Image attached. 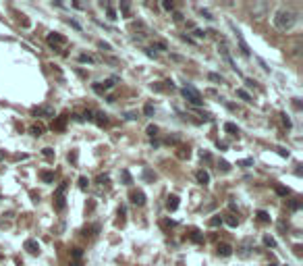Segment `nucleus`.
<instances>
[{
  "label": "nucleus",
  "instance_id": "obj_30",
  "mask_svg": "<svg viewBox=\"0 0 303 266\" xmlns=\"http://www.w3.org/2000/svg\"><path fill=\"white\" fill-rule=\"evenodd\" d=\"M301 208V202L297 200H289V210H299Z\"/></svg>",
  "mask_w": 303,
  "mask_h": 266
},
{
  "label": "nucleus",
  "instance_id": "obj_15",
  "mask_svg": "<svg viewBox=\"0 0 303 266\" xmlns=\"http://www.w3.org/2000/svg\"><path fill=\"white\" fill-rule=\"evenodd\" d=\"M40 179L44 183H52L54 181V173H52V171H40Z\"/></svg>",
  "mask_w": 303,
  "mask_h": 266
},
{
  "label": "nucleus",
  "instance_id": "obj_55",
  "mask_svg": "<svg viewBox=\"0 0 303 266\" xmlns=\"http://www.w3.org/2000/svg\"><path fill=\"white\" fill-rule=\"evenodd\" d=\"M71 266H81V262H79V260H77V262H73Z\"/></svg>",
  "mask_w": 303,
  "mask_h": 266
},
{
  "label": "nucleus",
  "instance_id": "obj_47",
  "mask_svg": "<svg viewBox=\"0 0 303 266\" xmlns=\"http://www.w3.org/2000/svg\"><path fill=\"white\" fill-rule=\"evenodd\" d=\"M199 13H201V15H204V17H206V19H214V17H212V15H210L208 11H204V9H199Z\"/></svg>",
  "mask_w": 303,
  "mask_h": 266
},
{
  "label": "nucleus",
  "instance_id": "obj_36",
  "mask_svg": "<svg viewBox=\"0 0 303 266\" xmlns=\"http://www.w3.org/2000/svg\"><path fill=\"white\" fill-rule=\"evenodd\" d=\"M71 254H73V258H75V260H79V258L83 256V249H81V247H75Z\"/></svg>",
  "mask_w": 303,
  "mask_h": 266
},
{
  "label": "nucleus",
  "instance_id": "obj_11",
  "mask_svg": "<svg viewBox=\"0 0 303 266\" xmlns=\"http://www.w3.org/2000/svg\"><path fill=\"white\" fill-rule=\"evenodd\" d=\"M218 256H222V258H229V256H232V247L229 246V244H218Z\"/></svg>",
  "mask_w": 303,
  "mask_h": 266
},
{
  "label": "nucleus",
  "instance_id": "obj_25",
  "mask_svg": "<svg viewBox=\"0 0 303 266\" xmlns=\"http://www.w3.org/2000/svg\"><path fill=\"white\" fill-rule=\"evenodd\" d=\"M123 181H125V185H131V183H133V179H131V175H129V171H123Z\"/></svg>",
  "mask_w": 303,
  "mask_h": 266
},
{
  "label": "nucleus",
  "instance_id": "obj_22",
  "mask_svg": "<svg viewBox=\"0 0 303 266\" xmlns=\"http://www.w3.org/2000/svg\"><path fill=\"white\" fill-rule=\"evenodd\" d=\"M224 221H227L231 227H237V225H239V218H237L235 214H227V218H224Z\"/></svg>",
  "mask_w": 303,
  "mask_h": 266
},
{
  "label": "nucleus",
  "instance_id": "obj_10",
  "mask_svg": "<svg viewBox=\"0 0 303 266\" xmlns=\"http://www.w3.org/2000/svg\"><path fill=\"white\" fill-rule=\"evenodd\" d=\"M166 208L170 210V212H175V210L178 208V195H168V198H166Z\"/></svg>",
  "mask_w": 303,
  "mask_h": 266
},
{
  "label": "nucleus",
  "instance_id": "obj_19",
  "mask_svg": "<svg viewBox=\"0 0 303 266\" xmlns=\"http://www.w3.org/2000/svg\"><path fill=\"white\" fill-rule=\"evenodd\" d=\"M250 244H251V239H245V241H243V246H241V252H239V254L243 256V258H245V256H250Z\"/></svg>",
  "mask_w": 303,
  "mask_h": 266
},
{
  "label": "nucleus",
  "instance_id": "obj_32",
  "mask_svg": "<svg viewBox=\"0 0 303 266\" xmlns=\"http://www.w3.org/2000/svg\"><path fill=\"white\" fill-rule=\"evenodd\" d=\"M147 135H150V137L158 135V127H156V125H150V127H147Z\"/></svg>",
  "mask_w": 303,
  "mask_h": 266
},
{
  "label": "nucleus",
  "instance_id": "obj_34",
  "mask_svg": "<svg viewBox=\"0 0 303 266\" xmlns=\"http://www.w3.org/2000/svg\"><path fill=\"white\" fill-rule=\"evenodd\" d=\"M143 114H145V116H152V114H154V106H152V104H145V106H143Z\"/></svg>",
  "mask_w": 303,
  "mask_h": 266
},
{
  "label": "nucleus",
  "instance_id": "obj_56",
  "mask_svg": "<svg viewBox=\"0 0 303 266\" xmlns=\"http://www.w3.org/2000/svg\"><path fill=\"white\" fill-rule=\"evenodd\" d=\"M268 266H278V264H276V262H270V264H268Z\"/></svg>",
  "mask_w": 303,
  "mask_h": 266
},
{
  "label": "nucleus",
  "instance_id": "obj_45",
  "mask_svg": "<svg viewBox=\"0 0 303 266\" xmlns=\"http://www.w3.org/2000/svg\"><path fill=\"white\" fill-rule=\"evenodd\" d=\"M276 152L281 154V156H285V158H289V152H286V150H283V148H276Z\"/></svg>",
  "mask_w": 303,
  "mask_h": 266
},
{
  "label": "nucleus",
  "instance_id": "obj_26",
  "mask_svg": "<svg viewBox=\"0 0 303 266\" xmlns=\"http://www.w3.org/2000/svg\"><path fill=\"white\" fill-rule=\"evenodd\" d=\"M218 167H220L222 173H229V171H231V164H229L227 160H220V162H218Z\"/></svg>",
  "mask_w": 303,
  "mask_h": 266
},
{
  "label": "nucleus",
  "instance_id": "obj_41",
  "mask_svg": "<svg viewBox=\"0 0 303 266\" xmlns=\"http://www.w3.org/2000/svg\"><path fill=\"white\" fill-rule=\"evenodd\" d=\"M83 119H85V121H94V113H91V111H85Z\"/></svg>",
  "mask_w": 303,
  "mask_h": 266
},
{
  "label": "nucleus",
  "instance_id": "obj_52",
  "mask_svg": "<svg viewBox=\"0 0 303 266\" xmlns=\"http://www.w3.org/2000/svg\"><path fill=\"white\" fill-rule=\"evenodd\" d=\"M121 9L125 11V13H129V4H127V2H121Z\"/></svg>",
  "mask_w": 303,
  "mask_h": 266
},
{
  "label": "nucleus",
  "instance_id": "obj_18",
  "mask_svg": "<svg viewBox=\"0 0 303 266\" xmlns=\"http://www.w3.org/2000/svg\"><path fill=\"white\" fill-rule=\"evenodd\" d=\"M94 121L100 125V127H104V125H108V116H106L104 113H98V114L94 116Z\"/></svg>",
  "mask_w": 303,
  "mask_h": 266
},
{
  "label": "nucleus",
  "instance_id": "obj_39",
  "mask_svg": "<svg viewBox=\"0 0 303 266\" xmlns=\"http://www.w3.org/2000/svg\"><path fill=\"white\" fill-rule=\"evenodd\" d=\"M162 9H166V11H173V9H175V2H168V0H164V2H162Z\"/></svg>",
  "mask_w": 303,
  "mask_h": 266
},
{
  "label": "nucleus",
  "instance_id": "obj_38",
  "mask_svg": "<svg viewBox=\"0 0 303 266\" xmlns=\"http://www.w3.org/2000/svg\"><path fill=\"white\" fill-rule=\"evenodd\" d=\"M42 154L46 156V158H54V150H52V148H44Z\"/></svg>",
  "mask_w": 303,
  "mask_h": 266
},
{
  "label": "nucleus",
  "instance_id": "obj_37",
  "mask_svg": "<svg viewBox=\"0 0 303 266\" xmlns=\"http://www.w3.org/2000/svg\"><path fill=\"white\" fill-rule=\"evenodd\" d=\"M79 62H94V58L89 54H79Z\"/></svg>",
  "mask_w": 303,
  "mask_h": 266
},
{
  "label": "nucleus",
  "instance_id": "obj_2",
  "mask_svg": "<svg viewBox=\"0 0 303 266\" xmlns=\"http://www.w3.org/2000/svg\"><path fill=\"white\" fill-rule=\"evenodd\" d=\"M67 190H69V183H60L58 190L54 191V208H56L58 212H60V210H65V206H67V200H65Z\"/></svg>",
  "mask_w": 303,
  "mask_h": 266
},
{
  "label": "nucleus",
  "instance_id": "obj_16",
  "mask_svg": "<svg viewBox=\"0 0 303 266\" xmlns=\"http://www.w3.org/2000/svg\"><path fill=\"white\" fill-rule=\"evenodd\" d=\"M224 131L231 133V135H239V133H241L235 123H224Z\"/></svg>",
  "mask_w": 303,
  "mask_h": 266
},
{
  "label": "nucleus",
  "instance_id": "obj_24",
  "mask_svg": "<svg viewBox=\"0 0 303 266\" xmlns=\"http://www.w3.org/2000/svg\"><path fill=\"white\" fill-rule=\"evenodd\" d=\"M106 13H108V19H112V21H114V19H119V17H116V11L112 9L110 4H106Z\"/></svg>",
  "mask_w": 303,
  "mask_h": 266
},
{
  "label": "nucleus",
  "instance_id": "obj_17",
  "mask_svg": "<svg viewBox=\"0 0 303 266\" xmlns=\"http://www.w3.org/2000/svg\"><path fill=\"white\" fill-rule=\"evenodd\" d=\"M116 81H119L116 77H110V79H106L102 85H98V88H100V92H102V90H110V88H114V83H116Z\"/></svg>",
  "mask_w": 303,
  "mask_h": 266
},
{
  "label": "nucleus",
  "instance_id": "obj_40",
  "mask_svg": "<svg viewBox=\"0 0 303 266\" xmlns=\"http://www.w3.org/2000/svg\"><path fill=\"white\" fill-rule=\"evenodd\" d=\"M98 46H100L102 50H112V46L108 44V42H98Z\"/></svg>",
  "mask_w": 303,
  "mask_h": 266
},
{
  "label": "nucleus",
  "instance_id": "obj_27",
  "mask_svg": "<svg viewBox=\"0 0 303 266\" xmlns=\"http://www.w3.org/2000/svg\"><path fill=\"white\" fill-rule=\"evenodd\" d=\"M222 225V216H212L210 218V227H218Z\"/></svg>",
  "mask_w": 303,
  "mask_h": 266
},
{
  "label": "nucleus",
  "instance_id": "obj_8",
  "mask_svg": "<svg viewBox=\"0 0 303 266\" xmlns=\"http://www.w3.org/2000/svg\"><path fill=\"white\" fill-rule=\"evenodd\" d=\"M23 247H25L32 256H37V254H40V244H37L36 239H27V241H25V246H23Z\"/></svg>",
  "mask_w": 303,
  "mask_h": 266
},
{
  "label": "nucleus",
  "instance_id": "obj_51",
  "mask_svg": "<svg viewBox=\"0 0 303 266\" xmlns=\"http://www.w3.org/2000/svg\"><path fill=\"white\" fill-rule=\"evenodd\" d=\"M143 177H145V179H156V175H152L150 171H145V173H143Z\"/></svg>",
  "mask_w": 303,
  "mask_h": 266
},
{
  "label": "nucleus",
  "instance_id": "obj_42",
  "mask_svg": "<svg viewBox=\"0 0 303 266\" xmlns=\"http://www.w3.org/2000/svg\"><path fill=\"white\" fill-rule=\"evenodd\" d=\"M98 183H100V185H106V183H108V175H100V177H98Z\"/></svg>",
  "mask_w": 303,
  "mask_h": 266
},
{
  "label": "nucleus",
  "instance_id": "obj_28",
  "mask_svg": "<svg viewBox=\"0 0 303 266\" xmlns=\"http://www.w3.org/2000/svg\"><path fill=\"white\" fill-rule=\"evenodd\" d=\"M251 164H253V158H245V160H239L237 167H245L247 169V167H251Z\"/></svg>",
  "mask_w": 303,
  "mask_h": 266
},
{
  "label": "nucleus",
  "instance_id": "obj_21",
  "mask_svg": "<svg viewBox=\"0 0 303 266\" xmlns=\"http://www.w3.org/2000/svg\"><path fill=\"white\" fill-rule=\"evenodd\" d=\"M237 96H239L241 100H245V102H253L251 96H250V94H247L245 90H237Z\"/></svg>",
  "mask_w": 303,
  "mask_h": 266
},
{
  "label": "nucleus",
  "instance_id": "obj_35",
  "mask_svg": "<svg viewBox=\"0 0 303 266\" xmlns=\"http://www.w3.org/2000/svg\"><path fill=\"white\" fill-rule=\"evenodd\" d=\"M88 185H89L88 177H79V187H81V190H88Z\"/></svg>",
  "mask_w": 303,
  "mask_h": 266
},
{
  "label": "nucleus",
  "instance_id": "obj_49",
  "mask_svg": "<svg viewBox=\"0 0 303 266\" xmlns=\"http://www.w3.org/2000/svg\"><path fill=\"white\" fill-rule=\"evenodd\" d=\"M196 36H197V38H204L206 31H204V29H196Z\"/></svg>",
  "mask_w": 303,
  "mask_h": 266
},
{
  "label": "nucleus",
  "instance_id": "obj_43",
  "mask_svg": "<svg viewBox=\"0 0 303 266\" xmlns=\"http://www.w3.org/2000/svg\"><path fill=\"white\" fill-rule=\"evenodd\" d=\"M154 48H156V50H166V44L164 42H156V44H154Z\"/></svg>",
  "mask_w": 303,
  "mask_h": 266
},
{
  "label": "nucleus",
  "instance_id": "obj_48",
  "mask_svg": "<svg viewBox=\"0 0 303 266\" xmlns=\"http://www.w3.org/2000/svg\"><path fill=\"white\" fill-rule=\"evenodd\" d=\"M69 160H71V162H77V152H71V154H69Z\"/></svg>",
  "mask_w": 303,
  "mask_h": 266
},
{
  "label": "nucleus",
  "instance_id": "obj_54",
  "mask_svg": "<svg viewBox=\"0 0 303 266\" xmlns=\"http://www.w3.org/2000/svg\"><path fill=\"white\" fill-rule=\"evenodd\" d=\"M216 146H218V148H220V150H227V144H224V142H218V144H216Z\"/></svg>",
  "mask_w": 303,
  "mask_h": 266
},
{
  "label": "nucleus",
  "instance_id": "obj_14",
  "mask_svg": "<svg viewBox=\"0 0 303 266\" xmlns=\"http://www.w3.org/2000/svg\"><path fill=\"white\" fill-rule=\"evenodd\" d=\"M220 50V54H222V58L224 60H227L229 62V65H231V69H235V71H237V65H235V62H232V58H231V54H229V50L227 48H224V46H222V48H218Z\"/></svg>",
  "mask_w": 303,
  "mask_h": 266
},
{
  "label": "nucleus",
  "instance_id": "obj_31",
  "mask_svg": "<svg viewBox=\"0 0 303 266\" xmlns=\"http://www.w3.org/2000/svg\"><path fill=\"white\" fill-rule=\"evenodd\" d=\"M42 127H40V125H34V127H32V135H36V137H40L42 135Z\"/></svg>",
  "mask_w": 303,
  "mask_h": 266
},
{
  "label": "nucleus",
  "instance_id": "obj_12",
  "mask_svg": "<svg viewBox=\"0 0 303 266\" xmlns=\"http://www.w3.org/2000/svg\"><path fill=\"white\" fill-rule=\"evenodd\" d=\"M34 114L36 116H54V111H52V108L50 106H40V108H34Z\"/></svg>",
  "mask_w": 303,
  "mask_h": 266
},
{
  "label": "nucleus",
  "instance_id": "obj_4",
  "mask_svg": "<svg viewBox=\"0 0 303 266\" xmlns=\"http://www.w3.org/2000/svg\"><path fill=\"white\" fill-rule=\"evenodd\" d=\"M46 42H48L54 50H58V46H65L67 44V38L56 34V31H52V34H48V38H46Z\"/></svg>",
  "mask_w": 303,
  "mask_h": 266
},
{
  "label": "nucleus",
  "instance_id": "obj_20",
  "mask_svg": "<svg viewBox=\"0 0 303 266\" xmlns=\"http://www.w3.org/2000/svg\"><path fill=\"white\" fill-rule=\"evenodd\" d=\"M255 216H258L260 223H270V214L266 212V210H258V214H255Z\"/></svg>",
  "mask_w": 303,
  "mask_h": 266
},
{
  "label": "nucleus",
  "instance_id": "obj_3",
  "mask_svg": "<svg viewBox=\"0 0 303 266\" xmlns=\"http://www.w3.org/2000/svg\"><path fill=\"white\" fill-rule=\"evenodd\" d=\"M183 96L187 102H191L193 106H201L204 104V100H201V94L196 90V88H191V85H185L183 88Z\"/></svg>",
  "mask_w": 303,
  "mask_h": 266
},
{
  "label": "nucleus",
  "instance_id": "obj_50",
  "mask_svg": "<svg viewBox=\"0 0 303 266\" xmlns=\"http://www.w3.org/2000/svg\"><path fill=\"white\" fill-rule=\"evenodd\" d=\"M152 90H154V92H162V85H160V83H154Z\"/></svg>",
  "mask_w": 303,
  "mask_h": 266
},
{
  "label": "nucleus",
  "instance_id": "obj_33",
  "mask_svg": "<svg viewBox=\"0 0 303 266\" xmlns=\"http://www.w3.org/2000/svg\"><path fill=\"white\" fill-rule=\"evenodd\" d=\"M264 244H266L268 247H276V241H274V239H272L270 235H266V237H264Z\"/></svg>",
  "mask_w": 303,
  "mask_h": 266
},
{
  "label": "nucleus",
  "instance_id": "obj_6",
  "mask_svg": "<svg viewBox=\"0 0 303 266\" xmlns=\"http://www.w3.org/2000/svg\"><path fill=\"white\" fill-rule=\"evenodd\" d=\"M129 198H131V204H135V206H143L145 204V193L143 191H131V195H129Z\"/></svg>",
  "mask_w": 303,
  "mask_h": 266
},
{
  "label": "nucleus",
  "instance_id": "obj_1",
  "mask_svg": "<svg viewBox=\"0 0 303 266\" xmlns=\"http://www.w3.org/2000/svg\"><path fill=\"white\" fill-rule=\"evenodd\" d=\"M295 23H297V17H295V13H291V11H278L274 15V27L281 31L291 29Z\"/></svg>",
  "mask_w": 303,
  "mask_h": 266
},
{
  "label": "nucleus",
  "instance_id": "obj_57",
  "mask_svg": "<svg viewBox=\"0 0 303 266\" xmlns=\"http://www.w3.org/2000/svg\"><path fill=\"white\" fill-rule=\"evenodd\" d=\"M2 158H4V154H2V152H0V160H2Z\"/></svg>",
  "mask_w": 303,
  "mask_h": 266
},
{
  "label": "nucleus",
  "instance_id": "obj_53",
  "mask_svg": "<svg viewBox=\"0 0 303 266\" xmlns=\"http://www.w3.org/2000/svg\"><path fill=\"white\" fill-rule=\"evenodd\" d=\"M175 21H183V15L181 13H175Z\"/></svg>",
  "mask_w": 303,
  "mask_h": 266
},
{
  "label": "nucleus",
  "instance_id": "obj_46",
  "mask_svg": "<svg viewBox=\"0 0 303 266\" xmlns=\"http://www.w3.org/2000/svg\"><path fill=\"white\" fill-rule=\"evenodd\" d=\"M283 123L286 125V127H291V119H289V116H286V114H283Z\"/></svg>",
  "mask_w": 303,
  "mask_h": 266
},
{
  "label": "nucleus",
  "instance_id": "obj_9",
  "mask_svg": "<svg viewBox=\"0 0 303 266\" xmlns=\"http://www.w3.org/2000/svg\"><path fill=\"white\" fill-rule=\"evenodd\" d=\"M196 179H197L199 185H208L210 183V175H208V171H204V169L196 171Z\"/></svg>",
  "mask_w": 303,
  "mask_h": 266
},
{
  "label": "nucleus",
  "instance_id": "obj_23",
  "mask_svg": "<svg viewBox=\"0 0 303 266\" xmlns=\"http://www.w3.org/2000/svg\"><path fill=\"white\" fill-rule=\"evenodd\" d=\"M276 193L278 195H283V198H286L291 191H289V187H283V185H276Z\"/></svg>",
  "mask_w": 303,
  "mask_h": 266
},
{
  "label": "nucleus",
  "instance_id": "obj_29",
  "mask_svg": "<svg viewBox=\"0 0 303 266\" xmlns=\"http://www.w3.org/2000/svg\"><path fill=\"white\" fill-rule=\"evenodd\" d=\"M208 79H210V81H214V83H222V77H220V75H216V73H210V75H208Z\"/></svg>",
  "mask_w": 303,
  "mask_h": 266
},
{
  "label": "nucleus",
  "instance_id": "obj_7",
  "mask_svg": "<svg viewBox=\"0 0 303 266\" xmlns=\"http://www.w3.org/2000/svg\"><path fill=\"white\" fill-rule=\"evenodd\" d=\"M65 127H67V116H65V114L54 116V121H52V129H54V131H65Z\"/></svg>",
  "mask_w": 303,
  "mask_h": 266
},
{
  "label": "nucleus",
  "instance_id": "obj_44",
  "mask_svg": "<svg viewBox=\"0 0 303 266\" xmlns=\"http://www.w3.org/2000/svg\"><path fill=\"white\" fill-rule=\"evenodd\" d=\"M160 225H162V227H164V229H168V227H175L177 223H175V221H162Z\"/></svg>",
  "mask_w": 303,
  "mask_h": 266
},
{
  "label": "nucleus",
  "instance_id": "obj_5",
  "mask_svg": "<svg viewBox=\"0 0 303 266\" xmlns=\"http://www.w3.org/2000/svg\"><path fill=\"white\" fill-rule=\"evenodd\" d=\"M231 27H232V31H235V38H237V42H239V48H241V52H243L245 54V57H250V46H247L245 44V40H243V34H241V31L235 27V25H232V23H231Z\"/></svg>",
  "mask_w": 303,
  "mask_h": 266
},
{
  "label": "nucleus",
  "instance_id": "obj_13",
  "mask_svg": "<svg viewBox=\"0 0 303 266\" xmlns=\"http://www.w3.org/2000/svg\"><path fill=\"white\" fill-rule=\"evenodd\" d=\"M189 239L193 241V244H201L204 241V235L199 233V229H191V233H189Z\"/></svg>",
  "mask_w": 303,
  "mask_h": 266
}]
</instances>
